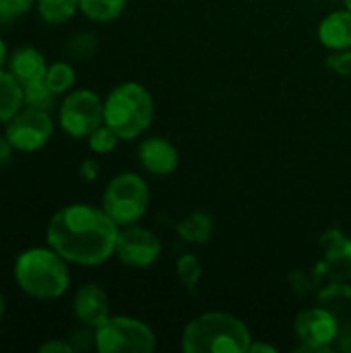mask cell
I'll list each match as a JSON object with an SVG mask.
<instances>
[{
  "mask_svg": "<svg viewBox=\"0 0 351 353\" xmlns=\"http://www.w3.org/2000/svg\"><path fill=\"white\" fill-rule=\"evenodd\" d=\"M60 128L72 139H87L103 124V101L89 89L68 91L58 112Z\"/></svg>",
  "mask_w": 351,
  "mask_h": 353,
  "instance_id": "obj_7",
  "label": "cell"
},
{
  "mask_svg": "<svg viewBox=\"0 0 351 353\" xmlns=\"http://www.w3.org/2000/svg\"><path fill=\"white\" fill-rule=\"evenodd\" d=\"M14 19H17V14L12 12V8H10L4 0H0V27L12 23Z\"/></svg>",
  "mask_w": 351,
  "mask_h": 353,
  "instance_id": "obj_30",
  "label": "cell"
},
{
  "mask_svg": "<svg viewBox=\"0 0 351 353\" xmlns=\"http://www.w3.org/2000/svg\"><path fill=\"white\" fill-rule=\"evenodd\" d=\"M120 225L93 205L77 203L52 215L46 240L62 259L81 267H97L116 254Z\"/></svg>",
  "mask_w": 351,
  "mask_h": 353,
  "instance_id": "obj_1",
  "label": "cell"
},
{
  "mask_svg": "<svg viewBox=\"0 0 351 353\" xmlns=\"http://www.w3.org/2000/svg\"><path fill=\"white\" fill-rule=\"evenodd\" d=\"M213 230H215L213 217L209 213H203V211H197L178 223V234L182 236V240L192 242V244L209 242L213 236Z\"/></svg>",
  "mask_w": 351,
  "mask_h": 353,
  "instance_id": "obj_16",
  "label": "cell"
},
{
  "mask_svg": "<svg viewBox=\"0 0 351 353\" xmlns=\"http://www.w3.org/2000/svg\"><path fill=\"white\" fill-rule=\"evenodd\" d=\"M23 103L27 108L50 112L56 103V93L46 85V81H35V83L23 85Z\"/></svg>",
  "mask_w": 351,
  "mask_h": 353,
  "instance_id": "obj_20",
  "label": "cell"
},
{
  "mask_svg": "<svg viewBox=\"0 0 351 353\" xmlns=\"http://www.w3.org/2000/svg\"><path fill=\"white\" fill-rule=\"evenodd\" d=\"M39 353H74L68 341H48L39 345Z\"/></svg>",
  "mask_w": 351,
  "mask_h": 353,
  "instance_id": "obj_27",
  "label": "cell"
},
{
  "mask_svg": "<svg viewBox=\"0 0 351 353\" xmlns=\"http://www.w3.org/2000/svg\"><path fill=\"white\" fill-rule=\"evenodd\" d=\"M4 2L12 8V12H14L17 17L25 14L31 6H35V0H4Z\"/></svg>",
  "mask_w": 351,
  "mask_h": 353,
  "instance_id": "obj_29",
  "label": "cell"
},
{
  "mask_svg": "<svg viewBox=\"0 0 351 353\" xmlns=\"http://www.w3.org/2000/svg\"><path fill=\"white\" fill-rule=\"evenodd\" d=\"M35 8L46 23L60 25L74 17L79 10V0H35Z\"/></svg>",
  "mask_w": 351,
  "mask_h": 353,
  "instance_id": "obj_18",
  "label": "cell"
},
{
  "mask_svg": "<svg viewBox=\"0 0 351 353\" xmlns=\"http://www.w3.org/2000/svg\"><path fill=\"white\" fill-rule=\"evenodd\" d=\"M161 254V242L159 238L145 228L126 225L120 228L118 240H116V256L132 269H147L153 263H157Z\"/></svg>",
  "mask_w": 351,
  "mask_h": 353,
  "instance_id": "obj_10",
  "label": "cell"
},
{
  "mask_svg": "<svg viewBox=\"0 0 351 353\" xmlns=\"http://www.w3.org/2000/svg\"><path fill=\"white\" fill-rule=\"evenodd\" d=\"M89 149L97 155H106V153H112L120 141V137L108 126V124H101L99 128H95L89 137Z\"/></svg>",
  "mask_w": 351,
  "mask_h": 353,
  "instance_id": "obj_23",
  "label": "cell"
},
{
  "mask_svg": "<svg viewBox=\"0 0 351 353\" xmlns=\"http://www.w3.org/2000/svg\"><path fill=\"white\" fill-rule=\"evenodd\" d=\"M345 6H348V8L351 10V0H345Z\"/></svg>",
  "mask_w": 351,
  "mask_h": 353,
  "instance_id": "obj_34",
  "label": "cell"
},
{
  "mask_svg": "<svg viewBox=\"0 0 351 353\" xmlns=\"http://www.w3.org/2000/svg\"><path fill=\"white\" fill-rule=\"evenodd\" d=\"M12 153L14 147L10 145V141L6 137H0V170H4L12 161Z\"/></svg>",
  "mask_w": 351,
  "mask_h": 353,
  "instance_id": "obj_28",
  "label": "cell"
},
{
  "mask_svg": "<svg viewBox=\"0 0 351 353\" xmlns=\"http://www.w3.org/2000/svg\"><path fill=\"white\" fill-rule=\"evenodd\" d=\"M72 312L77 321L85 327L97 329L110 319L108 294L97 283H85L77 290L72 300Z\"/></svg>",
  "mask_w": 351,
  "mask_h": 353,
  "instance_id": "obj_11",
  "label": "cell"
},
{
  "mask_svg": "<svg viewBox=\"0 0 351 353\" xmlns=\"http://www.w3.org/2000/svg\"><path fill=\"white\" fill-rule=\"evenodd\" d=\"M155 103L151 93L134 81L120 83L103 101V124H108L122 141L141 137L153 122Z\"/></svg>",
  "mask_w": 351,
  "mask_h": 353,
  "instance_id": "obj_4",
  "label": "cell"
},
{
  "mask_svg": "<svg viewBox=\"0 0 351 353\" xmlns=\"http://www.w3.org/2000/svg\"><path fill=\"white\" fill-rule=\"evenodd\" d=\"M155 347L153 329L130 316H110L95 329V350L101 353H151Z\"/></svg>",
  "mask_w": 351,
  "mask_h": 353,
  "instance_id": "obj_6",
  "label": "cell"
},
{
  "mask_svg": "<svg viewBox=\"0 0 351 353\" xmlns=\"http://www.w3.org/2000/svg\"><path fill=\"white\" fill-rule=\"evenodd\" d=\"M14 281L35 300H56L70 285L68 261L50 246L27 248L14 261Z\"/></svg>",
  "mask_w": 351,
  "mask_h": 353,
  "instance_id": "obj_2",
  "label": "cell"
},
{
  "mask_svg": "<svg viewBox=\"0 0 351 353\" xmlns=\"http://www.w3.org/2000/svg\"><path fill=\"white\" fill-rule=\"evenodd\" d=\"M319 39L321 43L331 50H350L351 48V10H335L327 14L319 25Z\"/></svg>",
  "mask_w": 351,
  "mask_h": 353,
  "instance_id": "obj_14",
  "label": "cell"
},
{
  "mask_svg": "<svg viewBox=\"0 0 351 353\" xmlns=\"http://www.w3.org/2000/svg\"><path fill=\"white\" fill-rule=\"evenodd\" d=\"M23 105V85L8 70L0 68V124H6Z\"/></svg>",
  "mask_w": 351,
  "mask_h": 353,
  "instance_id": "obj_15",
  "label": "cell"
},
{
  "mask_svg": "<svg viewBox=\"0 0 351 353\" xmlns=\"http://www.w3.org/2000/svg\"><path fill=\"white\" fill-rule=\"evenodd\" d=\"M54 134V120L50 112L23 105L8 122L4 137L10 141L14 151L33 153L50 143Z\"/></svg>",
  "mask_w": 351,
  "mask_h": 353,
  "instance_id": "obj_8",
  "label": "cell"
},
{
  "mask_svg": "<svg viewBox=\"0 0 351 353\" xmlns=\"http://www.w3.org/2000/svg\"><path fill=\"white\" fill-rule=\"evenodd\" d=\"M6 62H8V48H6V43L0 39V68H4Z\"/></svg>",
  "mask_w": 351,
  "mask_h": 353,
  "instance_id": "obj_32",
  "label": "cell"
},
{
  "mask_svg": "<svg viewBox=\"0 0 351 353\" xmlns=\"http://www.w3.org/2000/svg\"><path fill=\"white\" fill-rule=\"evenodd\" d=\"M64 50H66V54H68L70 58H74V60H87V58H91V56L95 54V50H97V37H95L93 33H85V31L74 33V35L68 37Z\"/></svg>",
  "mask_w": 351,
  "mask_h": 353,
  "instance_id": "obj_21",
  "label": "cell"
},
{
  "mask_svg": "<svg viewBox=\"0 0 351 353\" xmlns=\"http://www.w3.org/2000/svg\"><path fill=\"white\" fill-rule=\"evenodd\" d=\"M46 70H48L46 56L37 48H33V46L17 48L8 56V72L21 85H29V83H35V81H43Z\"/></svg>",
  "mask_w": 351,
  "mask_h": 353,
  "instance_id": "obj_13",
  "label": "cell"
},
{
  "mask_svg": "<svg viewBox=\"0 0 351 353\" xmlns=\"http://www.w3.org/2000/svg\"><path fill=\"white\" fill-rule=\"evenodd\" d=\"M43 81L56 95H62V93H68L74 87L77 74H74V68L68 62H54V64L48 66Z\"/></svg>",
  "mask_w": 351,
  "mask_h": 353,
  "instance_id": "obj_19",
  "label": "cell"
},
{
  "mask_svg": "<svg viewBox=\"0 0 351 353\" xmlns=\"http://www.w3.org/2000/svg\"><path fill=\"white\" fill-rule=\"evenodd\" d=\"M149 186L139 174H118L112 178L101 196V209L120 225H134L149 209Z\"/></svg>",
  "mask_w": 351,
  "mask_h": 353,
  "instance_id": "obj_5",
  "label": "cell"
},
{
  "mask_svg": "<svg viewBox=\"0 0 351 353\" xmlns=\"http://www.w3.org/2000/svg\"><path fill=\"white\" fill-rule=\"evenodd\" d=\"M97 172H99V165L95 159H85L81 165H79V176L85 180V182H93L97 178Z\"/></svg>",
  "mask_w": 351,
  "mask_h": 353,
  "instance_id": "obj_26",
  "label": "cell"
},
{
  "mask_svg": "<svg viewBox=\"0 0 351 353\" xmlns=\"http://www.w3.org/2000/svg\"><path fill=\"white\" fill-rule=\"evenodd\" d=\"M2 316H4V298L0 294V321H2Z\"/></svg>",
  "mask_w": 351,
  "mask_h": 353,
  "instance_id": "obj_33",
  "label": "cell"
},
{
  "mask_svg": "<svg viewBox=\"0 0 351 353\" xmlns=\"http://www.w3.org/2000/svg\"><path fill=\"white\" fill-rule=\"evenodd\" d=\"M250 331L234 314L205 312L192 319L182 333L186 353H248Z\"/></svg>",
  "mask_w": 351,
  "mask_h": 353,
  "instance_id": "obj_3",
  "label": "cell"
},
{
  "mask_svg": "<svg viewBox=\"0 0 351 353\" xmlns=\"http://www.w3.org/2000/svg\"><path fill=\"white\" fill-rule=\"evenodd\" d=\"M250 353H259V352H267V353H275L277 350L273 345H267V343H250Z\"/></svg>",
  "mask_w": 351,
  "mask_h": 353,
  "instance_id": "obj_31",
  "label": "cell"
},
{
  "mask_svg": "<svg viewBox=\"0 0 351 353\" xmlns=\"http://www.w3.org/2000/svg\"><path fill=\"white\" fill-rule=\"evenodd\" d=\"M327 68L333 70L339 77H351V48L350 50H337L327 58Z\"/></svg>",
  "mask_w": 351,
  "mask_h": 353,
  "instance_id": "obj_24",
  "label": "cell"
},
{
  "mask_svg": "<svg viewBox=\"0 0 351 353\" xmlns=\"http://www.w3.org/2000/svg\"><path fill=\"white\" fill-rule=\"evenodd\" d=\"M126 8V0H79V10L97 23L116 21Z\"/></svg>",
  "mask_w": 351,
  "mask_h": 353,
  "instance_id": "obj_17",
  "label": "cell"
},
{
  "mask_svg": "<svg viewBox=\"0 0 351 353\" xmlns=\"http://www.w3.org/2000/svg\"><path fill=\"white\" fill-rule=\"evenodd\" d=\"M68 343L72 345V352H87L95 347V329L83 325V329H77L70 333Z\"/></svg>",
  "mask_w": 351,
  "mask_h": 353,
  "instance_id": "obj_25",
  "label": "cell"
},
{
  "mask_svg": "<svg viewBox=\"0 0 351 353\" xmlns=\"http://www.w3.org/2000/svg\"><path fill=\"white\" fill-rule=\"evenodd\" d=\"M176 273H178V279L192 292L203 275V267H201V261L194 256V254H182L176 263Z\"/></svg>",
  "mask_w": 351,
  "mask_h": 353,
  "instance_id": "obj_22",
  "label": "cell"
},
{
  "mask_svg": "<svg viewBox=\"0 0 351 353\" xmlns=\"http://www.w3.org/2000/svg\"><path fill=\"white\" fill-rule=\"evenodd\" d=\"M139 163L153 176H170L178 168V149L163 137H149L139 145Z\"/></svg>",
  "mask_w": 351,
  "mask_h": 353,
  "instance_id": "obj_12",
  "label": "cell"
},
{
  "mask_svg": "<svg viewBox=\"0 0 351 353\" xmlns=\"http://www.w3.org/2000/svg\"><path fill=\"white\" fill-rule=\"evenodd\" d=\"M337 321L329 310L323 308H308L300 312L294 321V333L302 343L296 352L329 353L331 343L337 337Z\"/></svg>",
  "mask_w": 351,
  "mask_h": 353,
  "instance_id": "obj_9",
  "label": "cell"
}]
</instances>
